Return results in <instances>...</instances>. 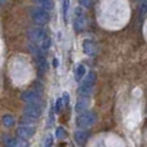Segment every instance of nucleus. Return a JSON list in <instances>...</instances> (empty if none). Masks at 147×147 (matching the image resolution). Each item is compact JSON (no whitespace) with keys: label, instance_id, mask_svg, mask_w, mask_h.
Segmentation results:
<instances>
[{"label":"nucleus","instance_id":"nucleus-1","mask_svg":"<svg viewBox=\"0 0 147 147\" xmlns=\"http://www.w3.org/2000/svg\"><path fill=\"white\" fill-rule=\"evenodd\" d=\"M95 82H96V74L94 72H90L88 74V76L83 80L81 85L79 86L78 93L81 96L88 97V96L93 93V88H94V85H95Z\"/></svg>","mask_w":147,"mask_h":147},{"label":"nucleus","instance_id":"nucleus-2","mask_svg":"<svg viewBox=\"0 0 147 147\" xmlns=\"http://www.w3.org/2000/svg\"><path fill=\"white\" fill-rule=\"evenodd\" d=\"M96 115L95 113L86 111L84 113H81L76 119H75V124L79 128H90L91 126H93L96 122Z\"/></svg>","mask_w":147,"mask_h":147},{"label":"nucleus","instance_id":"nucleus-3","mask_svg":"<svg viewBox=\"0 0 147 147\" xmlns=\"http://www.w3.org/2000/svg\"><path fill=\"white\" fill-rule=\"evenodd\" d=\"M30 15H31V18L32 20L38 23V24H47L49 20H50V15L47 10H44L42 8H33L31 9L30 11Z\"/></svg>","mask_w":147,"mask_h":147},{"label":"nucleus","instance_id":"nucleus-4","mask_svg":"<svg viewBox=\"0 0 147 147\" xmlns=\"http://www.w3.org/2000/svg\"><path fill=\"white\" fill-rule=\"evenodd\" d=\"M23 102L28 104H41L42 102V95H41V92L38 91V90H28V91H24L23 93H21L20 95Z\"/></svg>","mask_w":147,"mask_h":147},{"label":"nucleus","instance_id":"nucleus-5","mask_svg":"<svg viewBox=\"0 0 147 147\" xmlns=\"http://www.w3.org/2000/svg\"><path fill=\"white\" fill-rule=\"evenodd\" d=\"M27 34H28L29 39L33 43H39V44L48 37L47 32L43 29H41V28H30L27 31Z\"/></svg>","mask_w":147,"mask_h":147},{"label":"nucleus","instance_id":"nucleus-6","mask_svg":"<svg viewBox=\"0 0 147 147\" xmlns=\"http://www.w3.org/2000/svg\"><path fill=\"white\" fill-rule=\"evenodd\" d=\"M23 113L27 117H30L32 119L39 118L42 114V106L41 104H28L24 109Z\"/></svg>","mask_w":147,"mask_h":147},{"label":"nucleus","instance_id":"nucleus-7","mask_svg":"<svg viewBox=\"0 0 147 147\" xmlns=\"http://www.w3.org/2000/svg\"><path fill=\"white\" fill-rule=\"evenodd\" d=\"M17 135L19 138L21 140H28L31 138L34 134H36V128L34 127H31V126H20L18 129H17Z\"/></svg>","mask_w":147,"mask_h":147},{"label":"nucleus","instance_id":"nucleus-8","mask_svg":"<svg viewBox=\"0 0 147 147\" xmlns=\"http://www.w3.org/2000/svg\"><path fill=\"white\" fill-rule=\"evenodd\" d=\"M2 143L6 147H27V143H24L21 138H12L10 136H5L2 138Z\"/></svg>","mask_w":147,"mask_h":147},{"label":"nucleus","instance_id":"nucleus-9","mask_svg":"<svg viewBox=\"0 0 147 147\" xmlns=\"http://www.w3.org/2000/svg\"><path fill=\"white\" fill-rule=\"evenodd\" d=\"M85 24V17L83 15L81 8H76L75 9V20H74V28L76 31H80L83 29Z\"/></svg>","mask_w":147,"mask_h":147},{"label":"nucleus","instance_id":"nucleus-10","mask_svg":"<svg viewBox=\"0 0 147 147\" xmlns=\"http://www.w3.org/2000/svg\"><path fill=\"white\" fill-rule=\"evenodd\" d=\"M90 106V98L81 96L80 98H78L76 104H75V111L78 113H84Z\"/></svg>","mask_w":147,"mask_h":147},{"label":"nucleus","instance_id":"nucleus-11","mask_svg":"<svg viewBox=\"0 0 147 147\" xmlns=\"http://www.w3.org/2000/svg\"><path fill=\"white\" fill-rule=\"evenodd\" d=\"M83 51L90 57H94L96 53V44L91 40H85L83 42Z\"/></svg>","mask_w":147,"mask_h":147},{"label":"nucleus","instance_id":"nucleus-12","mask_svg":"<svg viewBox=\"0 0 147 147\" xmlns=\"http://www.w3.org/2000/svg\"><path fill=\"white\" fill-rule=\"evenodd\" d=\"M88 138V133L83 131H76L74 133V140L78 145H83Z\"/></svg>","mask_w":147,"mask_h":147},{"label":"nucleus","instance_id":"nucleus-13","mask_svg":"<svg viewBox=\"0 0 147 147\" xmlns=\"http://www.w3.org/2000/svg\"><path fill=\"white\" fill-rule=\"evenodd\" d=\"M28 49H29V51L31 52V54H32L33 57H36V58H41V57H43V51L40 49V47L36 45L34 43L29 44V45H28Z\"/></svg>","mask_w":147,"mask_h":147},{"label":"nucleus","instance_id":"nucleus-14","mask_svg":"<svg viewBox=\"0 0 147 147\" xmlns=\"http://www.w3.org/2000/svg\"><path fill=\"white\" fill-rule=\"evenodd\" d=\"M2 124L6 126V127H11V126H13L15 124V118L13 116L11 115V114H5L3 116H2Z\"/></svg>","mask_w":147,"mask_h":147},{"label":"nucleus","instance_id":"nucleus-15","mask_svg":"<svg viewBox=\"0 0 147 147\" xmlns=\"http://www.w3.org/2000/svg\"><path fill=\"white\" fill-rule=\"evenodd\" d=\"M85 67L82 65V64H79V65L76 66V69H75V80L76 81H80L82 78L84 76V74H85Z\"/></svg>","mask_w":147,"mask_h":147},{"label":"nucleus","instance_id":"nucleus-16","mask_svg":"<svg viewBox=\"0 0 147 147\" xmlns=\"http://www.w3.org/2000/svg\"><path fill=\"white\" fill-rule=\"evenodd\" d=\"M37 2L44 10H51L53 8V0H37Z\"/></svg>","mask_w":147,"mask_h":147},{"label":"nucleus","instance_id":"nucleus-17","mask_svg":"<svg viewBox=\"0 0 147 147\" xmlns=\"http://www.w3.org/2000/svg\"><path fill=\"white\" fill-rule=\"evenodd\" d=\"M37 63H38V67H39V71H40V72H44V71L48 69V62H47V60L44 59V57L37 58Z\"/></svg>","mask_w":147,"mask_h":147},{"label":"nucleus","instance_id":"nucleus-18","mask_svg":"<svg viewBox=\"0 0 147 147\" xmlns=\"http://www.w3.org/2000/svg\"><path fill=\"white\" fill-rule=\"evenodd\" d=\"M51 44H52L51 38L48 36V37L45 38L43 41L40 43V49H41L42 51H47V50H49V48L51 47Z\"/></svg>","mask_w":147,"mask_h":147},{"label":"nucleus","instance_id":"nucleus-19","mask_svg":"<svg viewBox=\"0 0 147 147\" xmlns=\"http://www.w3.org/2000/svg\"><path fill=\"white\" fill-rule=\"evenodd\" d=\"M55 136L58 138H60V140H63V138H65L66 136H67V132L65 131V128H63V127H58L57 132H55Z\"/></svg>","mask_w":147,"mask_h":147},{"label":"nucleus","instance_id":"nucleus-20","mask_svg":"<svg viewBox=\"0 0 147 147\" xmlns=\"http://www.w3.org/2000/svg\"><path fill=\"white\" fill-rule=\"evenodd\" d=\"M147 15V0H144L140 6V17H145Z\"/></svg>","mask_w":147,"mask_h":147},{"label":"nucleus","instance_id":"nucleus-21","mask_svg":"<svg viewBox=\"0 0 147 147\" xmlns=\"http://www.w3.org/2000/svg\"><path fill=\"white\" fill-rule=\"evenodd\" d=\"M52 145H53V137H52V135H48L44 138L43 147H52Z\"/></svg>","mask_w":147,"mask_h":147},{"label":"nucleus","instance_id":"nucleus-22","mask_svg":"<svg viewBox=\"0 0 147 147\" xmlns=\"http://www.w3.org/2000/svg\"><path fill=\"white\" fill-rule=\"evenodd\" d=\"M63 104H64V102H63V98H62V97H60V98L57 100V103H55V111H57L58 113H60V112L62 111V109H63Z\"/></svg>","mask_w":147,"mask_h":147},{"label":"nucleus","instance_id":"nucleus-23","mask_svg":"<svg viewBox=\"0 0 147 147\" xmlns=\"http://www.w3.org/2000/svg\"><path fill=\"white\" fill-rule=\"evenodd\" d=\"M69 5H70V0H63V13H64L65 19L66 15H67V10H69Z\"/></svg>","mask_w":147,"mask_h":147},{"label":"nucleus","instance_id":"nucleus-24","mask_svg":"<svg viewBox=\"0 0 147 147\" xmlns=\"http://www.w3.org/2000/svg\"><path fill=\"white\" fill-rule=\"evenodd\" d=\"M62 98H63V102H64V104H65V105H67V104H69V102H70V96H69V94H67V93H64Z\"/></svg>","mask_w":147,"mask_h":147},{"label":"nucleus","instance_id":"nucleus-25","mask_svg":"<svg viewBox=\"0 0 147 147\" xmlns=\"http://www.w3.org/2000/svg\"><path fill=\"white\" fill-rule=\"evenodd\" d=\"M80 2H81L83 6H85V7H90L92 0H80Z\"/></svg>","mask_w":147,"mask_h":147},{"label":"nucleus","instance_id":"nucleus-26","mask_svg":"<svg viewBox=\"0 0 147 147\" xmlns=\"http://www.w3.org/2000/svg\"><path fill=\"white\" fill-rule=\"evenodd\" d=\"M58 147H65V146H64V145H59Z\"/></svg>","mask_w":147,"mask_h":147},{"label":"nucleus","instance_id":"nucleus-27","mask_svg":"<svg viewBox=\"0 0 147 147\" xmlns=\"http://www.w3.org/2000/svg\"><path fill=\"white\" fill-rule=\"evenodd\" d=\"M36 1H37V0H36Z\"/></svg>","mask_w":147,"mask_h":147}]
</instances>
